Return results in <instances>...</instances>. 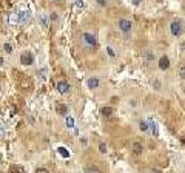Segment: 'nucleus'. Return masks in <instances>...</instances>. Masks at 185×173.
Here are the masks:
<instances>
[{"label":"nucleus","mask_w":185,"mask_h":173,"mask_svg":"<svg viewBox=\"0 0 185 173\" xmlns=\"http://www.w3.org/2000/svg\"><path fill=\"white\" fill-rule=\"evenodd\" d=\"M31 19V12L30 11H16V12H11L9 17H8V22L11 25H19V23H28Z\"/></svg>","instance_id":"1"},{"label":"nucleus","mask_w":185,"mask_h":173,"mask_svg":"<svg viewBox=\"0 0 185 173\" xmlns=\"http://www.w3.org/2000/svg\"><path fill=\"white\" fill-rule=\"evenodd\" d=\"M185 31V23L182 19H174L173 22L170 23V33L173 37H181Z\"/></svg>","instance_id":"2"},{"label":"nucleus","mask_w":185,"mask_h":173,"mask_svg":"<svg viewBox=\"0 0 185 173\" xmlns=\"http://www.w3.org/2000/svg\"><path fill=\"white\" fill-rule=\"evenodd\" d=\"M82 42H84L88 48H96L97 46V39L93 33H84L82 34Z\"/></svg>","instance_id":"3"},{"label":"nucleus","mask_w":185,"mask_h":173,"mask_svg":"<svg viewBox=\"0 0 185 173\" xmlns=\"http://www.w3.org/2000/svg\"><path fill=\"white\" fill-rule=\"evenodd\" d=\"M117 28L123 34H130L131 33V28H133V23H131V20H128V19H119L117 20Z\"/></svg>","instance_id":"4"},{"label":"nucleus","mask_w":185,"mask_h":173,"mask_svg":"<svg viewBox=\"0 0 185 173\" xmlns=\"http://www.w3.org/2000/svg\"><path fill=\"white\" fill-rule=\"evenodd\" d=\"M86 87L90 90H97L100 87V79L97 76H91V77L86 79Z\"/></svg>","instance_id":"5"},{"label":"nucleus","mask_w":185,"mask_h":173,"mask_svg":"<svg viewBox=\"0 0 185 173\" xmlns=\"http://www.w3.org/2000/svg\"><path fill=\"white\" fill-rule=\"evenodd\" d=\"M20 62L23 65H32L34 64V54L31 51H25L22 56H20Z\"/></svg>","instance_id":"6"},{"label":"nucleus","mask_w":185,"mask_h":173,"mask_svg":"<svg viewBox=\"0 0 185 173\" xmlns=\"http://www.w3.org/2000/svg\"><path fill=\"white\" fill-rule=\"evenodd\" d=\"M56 88H57V91H59L60 94H68V93H70V90H71L70 84H68V82H65V80H60V82H57Z\"/></svg>","instance_id":"7"},{"label":"nucleus","mask_w":185,"mask_h":173,"mask_svg":"<svg viewBox=\"0 0 185 173\" xmlns=\"http://www.w3.org/2000/svg\"><path fill=\"white\" fill-rule=\"evenodd\" d=\"M148 127H150V131H151L153 136H159V125H157V122L154 119H151V117H148Z\"/></svg>","instance_id":"8"},{"label":"nucleus","mask_w":185,"mask_h":173,"mask_svg":"<svg viewBox=\"0 0 185 173\" xmlns=\"http://www.w3.org/2000/svg\"><path fill=\"white\" fill-rule=\"evenodd\" d=\"M168 68H170V59H168V56H162L159 59V70L165 71V70H168Z\"/></svg>","instance_id":"9"},{"label":"nucleus","mask_w":185,"mask_h":173,"mask_svg":"<svg viewBox=\"0 0 185 173\" xmlns=\"http://www.w3.org/2000/svg\"><path fill=\"white\" fill-rule=\"evenodd\" d=\"M57 150V153L62 156V158H65V159H68V158H70L71 156V153H70V150H66L65 147H62V145H60V147H57L56 148Z\"/></svg>","instance_id":"10"},{"label":"nucleus","mask_w":185,"mask_h":173,"mask_svg":"<svg viewBox=\"0 0 185 173\" xmlns=\"http://www.w3.org/2000/svg\"><path fill=\"white\" fill-rule=\"evenodd\" d=\"M56 110H57L59 114H63V116L68 114V107L63 105V104H56Z\"/></svg>","instance_id":"11"},{"label":"nucleus","mask_w":185,"mask_h":173,"mask_svg":"<svg viewBox=\"0 0 185 173\" xmlns=\"http://www.w3.org/2000/svg\"><path fill=\"white\" fill-rule=\"evenodd\" d=\"M139 130L142 131V133H148V131H150L148 121H140V122H139Z\"/></svg>","instance_id":"12"},{"label":"nucleus","mask_w":185,"mask_h":173,"mask_svg":"<svg viewBox=\"0 0 185 173\" xmlns=\"http://www.w3.org/2000/svg\"><path fill=\"white\" fill-rule=\"evenodd\" d=\"M39 22H40V25H42V26H45V28L48 26V17H46V14H45V12H43V14H40V16H39Z\"/></svg>","instance_id":"13"},{"label":"nucleus","mask_w":185,"mask_h":173,"mask_svg":"<svg viewBox=\"0 0 185 173\" xmlns=\"http://www.w3.org/2000/svg\"><path fill=\"white\" fill-rule=\"evenodd\" d=\"M65 124H66V127H68V128H74V117H73V116H68V114H66Z\"/></svg>","instance_id":"14"},{"label":"nucleus","mask_w":185,"mask_h":173,"mask_svg":"<svg viewBox=\"0 0 185 173\" xmlns=\"http://www.w3.org/2000/svg\"><path fill=\"white\" fill-rule=\"evenodd\" d=\"M73 2H74V8H76V9H84L85 8L84 0H73Z\"/></svg>","instance_id":"15"},{"label":"nucleus","mask_w":185,"mask_h":173,"mask_svg":"<svg viewBox=\"0 0 185 173\" xmlns=\"http://www.w3.org/2000/svg\"><path fill=\"white\" fill-rule=\"evenodd\" d=\"M111 114H113V108L111 107H104V108H102V116L108 117V116H111Z\"/></svg>","instance_id":"16"},{"label":"nucleus","mask_w":185,"mask_h":173,"mask_svg":"<svg viewBox=\"0 0 185 173\" xmlns=\"http://www.w3.org/2000/svg\"><path fill=\"white\" fill-rule=\"evenodd\" d=\"M85 173H102L99 167H96V165H91V167H86L85 169Z\"/></svg>","instance_id":"17"},{"label":"nucleus","mask_w":185,"mask_h":173,"mask_svg":"<svg viewBox=\"0 0 185 173\" xmlns=\"http://www.w3.org/2000/svg\"><path fill=\"white\" fill-rule=\"evenodd\" d=\"M105 51L109 57H116V51L113 50V46H105Z\"/></svg>","instance_id":"18"},{"label":"nucleus","mask_w":185,"mask_h":173,"mask_svg":"<svg viewBox=\"0 0 185 173\" xmlns=\"http://www.w3.org/2000/svg\"><path fill=\"white\" fill-rule=\"evenodd\" d=\"M143 57H145L147 60H153V59H154V53L148 50V51H147L145 54H143Z\"/></svg>","instance_id":"19"},{"label":"nucleus","mask_w":185,"mask_h":173,"mask_svg":"<svg viewBox=\"0 0 185 173\" xmlns=\"http://www.w3.org/2000/svg\"><path fill=\"white\" fill-rule=\"evenodd\" d=\"M3 50L8 53V54H11L12 51H14V50H12V45H11V43H5V45H3Z\"/></svg>","instance_id":"20"},{"label":"nucleus","mask_w":185,"mask_h":173,"mask_svg":"<svg viewBox=\"0 0 185 173\" xmlns=\"http://www.w3.org/2000/svg\"><path fill=\"white\" fill-rule=\"evenodd\" d=\"M153 87H154V90H157V91H159V90L162 88V84H161V80H159V79H156V80L153 82Z\"/></svg>","instance_id":"21"},{"label":"nucleus","mask_w":185,"mask_h":173,"mask_svg":"<svg viewBox=\"0 0 185 173\" xmlns=\"http://www.w3.org/2000/svg\"><path fill=\"white\" fill-rule=\"evenodd\" d=\"M179 77H181L182 80H185V65H182V67L179 68Z\"/></svg>","instance_id":"22"},{"label":"nucleus","mask_w":185,"mask_h":173,"mask_svg":"<svg viewBox=\"0 0 185 173\" xmlns=\"http://www.w3.org/2000/svg\"><path fill=\"white\" fill-rule=\"evenodd\" d=\"M99 151H100V153H102V155H105V153H107V151H108V148H107V145H105L104 142H102V144L99 145Z\"/></svg>","instance_id":"23"},{"label":"nucleus","mask_w":185,"mask_h":173,"mask_svg":"<svg viewBox=\"0 0 185 173\" xmlns=\"http://www.w3.org/2000/svg\"><path fill=\"white\" fill-rule=\"evenodd\" d=\"M142 148H143V147H142L140 144H137V142L134 144V153H137V155H139V153H142Z\"/></svg>","instance_id":"24"},{"label":"nucleus","mask_w":185,"mask_h":173,"mask_svg":"<svg viewBox=\"0 0 185 173\" xmlns=\"http://www.w3.org/2000/svg\"><path fill=\"white\" fill-rule=\"evenodd\" d=\"M5 136V125L2 124V121H0V138Z\"/></svg>","instance_id":"25"},{"label":"nucleus","mask_w":185,"mask_h":173,"mask_svg":"<svg viewBox=\"0 0 185 173\" xmlns=\"http://www.w3.org/2000/svg\"><path fill=\"white\" fill-rule=\"evenodd\" d=\"M96 2H97L100 6H105L107 5V0H96Z\"/></svg>","instance_id":"26"},{"label":"nucleus","mask_w":185,"mask_h":173,"mask_svg":"<svg viewBox=\"0 0 185 173\" xmlns=\"http://www.w3.org/2000/svg\"><path fill=\"white\" fill-rule=\"evenodd\" d=\"M131 3H133L134 6H137V5H140V3H142V0H131Z\"/></svg>","instance_id":"27"},{"label":"nucleus","mask_w":185,"mask_h":173,"mask_svg":"<svg viewBox=\"0 0 185 173\" xmlns=\"http://www.w3.org/2000/svg\"><path fill=\"white\" fill-rule=\"evenodd\" d=\"M36 173H48V170H46V169H37Z\"/></svg>","instance_id":"28"},{"label":"nucleus","mask_w":185,"mask_h":173,"mask_svg":"<svg viewBox=\"0 0 185 173\" xmlns=\"http://www.w3.org/2000/svg\"><path fill=\"white\" fill-rule=\"evenodd\" d=\"M14 173H20V172H14Z\"/></svg>","instance_id":"29"}]
</instances>
